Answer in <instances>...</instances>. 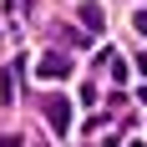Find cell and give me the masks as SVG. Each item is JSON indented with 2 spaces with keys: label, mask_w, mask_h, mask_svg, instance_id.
Listing matches in <instances>:
<instances>
[{
  "label": "cell",
  "mask_w": 147,
  "mask_h": 147,
  "mask_svg": "<svg viewBox=\"0 0 147 147\" xmlns=\"http://www.w3.org/2000/svg\"><path fill=\"white\" fill-rule=\"evenodd\" d=\"M66 71H71V61L61 56V51H46V56L36 61V76H46V81H61Z\"/></svg>",
  "instance_id": "6da1fadb"
},
{
  "label": "cell",
  "mask_w": 147,
  "mask_h": 147,
  "mask_svg": "<svg viewBox=\"0 0 147 147\" xmlns=\"http://www.w3.org/2000/svg\"><path fill=\"white\" fill-rule=\"evenodd\" d=\"M46 122H51L56 132H66V127H71V102H66V96H51V102H46Z\"/></svg>",
  "instance_id": "7a4b0ae2"
},
{
  "label": "cell",
  "mask_w": 147,
  "mask_h": 147,
  "mask_svg": "<svg viewBox=\"0 0 147 147\" xmlns=\"http://www.w3.org/2000/svg\"><path fill=\"white\" fill-rule=\"evenodd\" d=\"M81 20H86V30H102V5H96V0H86V5H81Z\"/></svg>",
  "instance_id": "3957f363"
},
{
  "label": "cell",
  "mask_w": 147,
  "mask_h": 147,
  "mask_svg": "<svg viewBox=\"0 0 147 147\" xmlns=\"http://www.w3.org/2000/svg\"><path fill=\"white\" fill-rule=\"evenodd\" d=\"M132 26H137V30L147 36V10H137V20H132Z\"/></svg>",
  "instance_id": "277c9868"
},
{
  "label": "cell",
  "mask_w": 147,
  "mask_h": 147,
  "mask_svg": "<svg viewBox=\"0 0 147 147\" xmlns=\"http://www.w3.org/2000/svg\"><path fill=\"white\" fill-rule=\"evenodd\" d=\"M0 147H20V137H0Z\"/></svg>",
  "instance_id": "5b68a950"
}]
</instances>
